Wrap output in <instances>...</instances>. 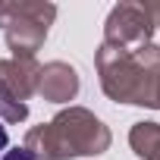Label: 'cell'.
Masks as SVG:
<instances>
[{
  "label": "cell",
  "instance_id": "cell-1",
  "mask_svg": "<svg viewBox=\"0 0 160 160\" xmlns=\"http://www.w3.org/2000/svg\"><path fill=\"white\" fill-rule=\"evenodd\" d=\"M0 160H35V154H32V151H25V148H16V151H7Z\"/></svg>",
  "mask_w": 160,
  "mask_h": 160
},
{
  "label": "cell",
  "instance_id": "cell-2",
  "mask_svg": "<svg viewBox=\"0 0 160 160\" xmlns=\"http://www.w3.org/2000/svg\"><path fill=\"white\" fill-rule=\"evenodd\" d=\"M7 141H10V135H7L3 126H0V151H7Z\"/></svg>",
  "mask_w": 160,
  "mask_h": 160
}]
</instances>
